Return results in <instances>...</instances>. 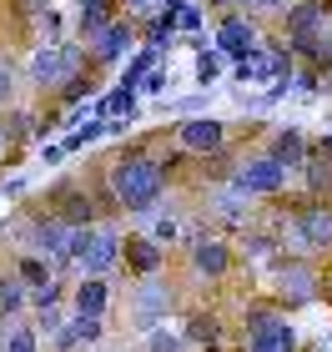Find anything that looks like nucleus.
Segmentation results:
<instances>
[{"mask_svg": "<svg viewBox=\"0 0 332 352\" xmlns=\"http://www.w3.org/2000/svg\"><path fill=\"white\" fill-rule=\"evenodd\" d=\"M292 227L307 252H332V206H297Z\"/></svg>", "mask_w": 332, "mask_h": 352, "instance_id": "nucleus-13", "label": "nucleus"}, {"mask_svg": "<svg viewBox=\"0 0 332 352\" xmlns=\"http://www.w3.org/2000/svg\"><path fill=\"white\" fill-rule=\"evenodd\" d=\"M171 287L166 282H156V277H146V282H136V297H131V322L141 327V332H151V327H162L166 322V312H171Z\"/></svg>", "mask_w": 332, "mask_h": 352, "instance_id": "nucleus-7", "label": "nucleus"}, {"mask_svg": "<svg viewBox=\"0 0 332 352\" xmlns=\"http://www.w3.org/2000/svg\"><path fill=\"white\" fill-rule=\"evenodd\" d=\"M146 71H156V51H141V56L131 60V66H126V81H121V91H131V86H136Z\"/></svg>", "mask_w": 332, "mask_h": 352, "instance_id": "nucleus-28", "label": "nucleus"}, {"mask_svg": "<svg viewBox=\"0 0 332 352\" xmlns=\"http://www.w3.org/2000/svg\"><path fill=\"white\" fill-rule=\"evenodd\" d=\"M217 41H221V51H227V56L247 60L252 51H257V25H252L247 15H227V21H221V30H217Z\"/></svg>", "mask_w": 332, "mask_h": 352, "instance_id": "nucleus-17", "label": "nucleus"}, {"mask_svg": "<svg viewBox=\"0 0 332 352\" xmlns=\"http://www.w3.org/2000/svg\"><path fill=\"white\" fill-rule=\"evenodd\" d=\"M272 162L282 166V171H292V166H302L307 162V136L297 131V126H282V131H272Z\"/></svg>", "mask_w": 332, "mask_h": 352, "instance_id": "nucleus-19", "label": "nucleus"}, {"mask_svg": "<svg viewBox=\"0 0 332 352\" xmlns=\"http://www.w3.org/2000/svg\"><path fill=\"white\" fill-rule=\"evenodd\" d=\"M166 191V166L146 151H126L111 166V201L121 212H151Z\"/></svg>", "mask_w": 332, "mask_h": 352, "instance_id": "nucleus-1", "label": "nucleus"}, {"mask_svg": "<svg viewBox=\"0 0 332 352\" xmlns=\"http://www.w3.org/2000/svg\"><path fill=\"white\" fill-rule=\"evenodd\" d=\"M101 338H106V322H101V317H66L60 332L51 338V347H56V352H81V347L101 342Z\"/></svg>", "mask_w": 332, "mask_h": 352, "instance_id": "nucleus-15", "label": "nucleus"}, {"mask_svg": "<svg viewBox=\"0 0 332 352\" xmlns=\"http://www.w3.org/2000/svg\"><path fill=\"white\" fill-rule=\"evenodd\" d=\"M81 51H76V45H66V41H45L36 56H30V81H36L41 91L51 86V91H60L71 81V76H81Z\"/></svg>", "mask_w": 332, "mask_h": 352, "instance_id": "nucleus-4", "label": "nucleus"}, {"mask_svg": "<svg viewBox=\"0 0 332 352\" xmlns=\"http://www.w3.org/2000/svg\"><path fill=\"white\" fill-rule=\"evenodd\" d=\"M197 25H201V10L197 6H181L177 10V30H197Z\"/></svg>", "mask_w": 332, "mask_h": 352, "instance_id": "nucleus-33", "label": "nucleus"}, {"mask_svg": "<svg viewBox=\"0 0 332 352\" xmlns=\"http://www.w3.org/2000/svg\"><path fill=\"white\" fill-rule=\"evenodd\" d=\"M116 262H121V236L116 232H101V227L71 232V267H81L86 277H106Z\"/></svg>", "mask_w": 332, "mask_h": 352, "instance_id": "nucleus-3", "label": "nucleus"}, {"mask_svg": "<svg viewBox=\"0 0 332 352\" xmlns=\"http://www.w3.org/2000/svg\"><path fill=\"white\" fill-rule=\"evenodd\" d=\"M15 282H21L25 292H30V287H45V282H51V267H45L41 257H21V262H15Z\"/></svg>", "mask_w": 332, "mask_h": 352, "instance_id": "nucleus-24", "label": "nucleus"}, {"mask_svg": "<svg viewBox=\"0 0 332 352\" xmlns=\"http://www.w3.org/2000/svg\"><path fill=\"white\" fill-rule=\"evenodd\" d=\"M131 41H136V30H131V21H111L96 41H86V56H91V66H111V60H121L126 51H131Z\"/></svg>", "mask_w": 332, "mask_h": 352, "instance_id": "nucleus-12", "label": "nucleus"}, {"mask_svg": "<svg viewBox=\"0 0 332 352\" xmlns=\"http://www.w3.org/2000/svg\"><path fill=\"white\" fill-rule=\"evenodd\" d=\"M86 6H116V0H81V10H86Z\"/></svg>", "mask_w": 332, "mask_h": 352, "instance_id": "nucleus-38", "label": "nucleus"}, {"mask_svg": "<svg viewBox=\"0 0 332 352\" xmlns=\"http://www.w3.org/2000/svg\"><path fill=\"white\" fill-rule=\"evenodd\" d=\"M242 327H247V352H297V327L272 307H247Z\"/></svg>", "mask_w": 332, "mask_h": 352, "instance_id": "nucleus-2", "label": "nucleus"}, {"mask_svg": "<svg viewBox=\"0 0 332 352\" xmlns=\"http://www.w3.org/2000/svg\"><path fill=\"white\" fill-rule=\"evenodd\" d=\"M217 212L236 221V217H242V212H247V206H242V191H236V186H232V191H217Z\"/></svg>", "mask_w": 332, "mask_h": 352, "instance_id": "nucleus-31", "label": "nucleus"}, {"mask_svg": "<svg viewBox=\"0 0 332 352\" xmlns=\"http://www.w3.org/2000/svg\"><path fill=\"white\" fill-rule=\"evenodd\" d=\"M0 352H41V338L30 322H15V327H0Z\"/></svg>", "mask_w": 332, "mask_h": 352, "instance_id": "nucleus-21", "label": "nucleus"}, {"mask_svg": "<svg viewBox=\"0 0 332 352\" xmlns=\"http://www.w3.org/2000/svg\"><path fill=\"white\" fill-rule=\"evenodd\" d=\"M221 141H227V126L212 121V116H186V121L177 126V146L192 151V156H212V151H221Z\"/></svg>", "mask_w": 332, "mask_h": 352, "instance_id": "nucleus-10", "label": "nucleus"}, {"mask_svg": "<svg viewBox=\"0 0 332 352\" xmlns=\"http://www.w3.org/2000/svg\"><path fill=\"white\" fill-rule=\"evenodd\" d=\"M171 36H177V15H156V21L146 25V41L151 45H166Z\"/></svg>", "mask_w": 332, "mask_h": 352, "instance_id": "nucleus-29", "label": "nucleus"}, {"mask_svg": "<svg viewBox=\"0 0 332 352\" xmlns=\"http://www.w3.org/2000/svg\"><path fill=\"white\" fill-rule=\"evenodd\" d=\"M212 6H217V0H212Z\"/></svg>", "mask_w": 332, "mask_h": 352, "instance_id": "nucleus-40", "label": "nucleus"}, {"mask_svg": "<svg viewBox=\"0 0 332 352\" xmlns=\"http://www.w3.org/2000/svg\"><path fill=\"white\" fill-rule=\"evenodd\" d=\"M146 352H181V332H171L166 322L146 332Z\"/></svg>", "mask_w": 332, "mask_h": 352, "instance_id": "nucleus-26", "label": "nucleus"}, {"mask_svg": "<svg viewBox=\"0 0 332 352\" xmlns=\"http://www.w3.org/2000/svg\"><path fill=\"white\" fill-rule=\"evenodd\" d=\"M297 56H307L312 66H327L332 71V30H322V36H312V41H302V45H292Z\"/></svg>", "mask_w": 332, "mask_h": 352, "instance_id": "nucleus-23", "label": "nucleus"}, {"mask_svg": "<svg viewBox=\"0 0 332 352\" xmlns=\"http://www.w3.org/2000/svg\"><path fill=\"white\" fill-rule=\"evenodd\" d=\"M96 111H101V116H126V121H131V116H136V96L116 86V91H111V96H106V101H101Z\"/></svg>", "mask_w": 332, "mask_h": 352, "instance_id": "nucleus-25", "label": "nucleus"}, {"mask_svg": "<svg viewBox=\"0 0 332 352\" xmlns=\"http://www.w3.org/2000/svg\"><path fill=\"white\" fill-rule=\"evenodd\" d=\"M327 0H297V6H287V15H282V30H287L292 45H302L312 36H322L327 30Z\"/></svg>", "mask_w": 332, "mask_h": 352, "instance_id": "nucleus-9", "label": "nucleus"}, {"mask_svg": "<svg viewBox=\"0 0 332 352\" xmlns=\"http://www.w3.org/2000/svg\"><path fill=\"white\" fill-rule=\"evenodd\" d=\"M5 151H10V141H5V131H0V162H5Z\"/></svg>", "mask_w": 332, "mask_h": 352, "instance_id": "nucleus-39", "label": "nucleus"}, {"mask_svg": "<svg viewBox=\"0 0 332 352\" xmlns=\"http://www.w3.org/2000/svg\"><path fill=\"white\" fill-rule=\"evenodd\" d=\"M217 71H221V60L201 51V60H197V81H201V86H207V81H217Z\"/></svg>", "mask_w": 332, "mask_h": 352, "instance_id": "nucleus-32", "label": "nucleus"}, {"mask_svg": "<svg viewBox=\"0 0 332 352\" xmlns=\"http://www.w3.org/2000/svg\"><path fill=\"white\" fill-rule=\"evenodd\" d=\"M232 186L242 191V197H277V191L287 186V171H282L267 151H247V156H236Z\"/></svg>", "mask_w": 332, "mask_h": 352, "instance_id": "nucleus-5", "label": "nucleus"}, {"mask_svg": "<svg viewBox=\"0 0 332 352\" xmlns=\"http://www.w3.org/2000/svg\"><path fill=\"white\" fill-rule=\"evenodd\" d=\"M111 10H116V6H86V10H81V21H76V25H81V41H96L101 30L116 21Z\"/></svg>", "mask_w": 332, "mask_h": 352, "instance_id": "nucleus-22", "label": "nucleus"}, {"mask_svg": "<svg viewBox=\"0 0 332 352\" xmlns=\"http://www.w3.org/2000/svg\"><path fill=\"white\" fill-rule=\"evenodd\" d=\"M60 322H66V307H41L30 327H36V338H41V332H45V338H56V332H60Z\"/></svg>", "mask_w": 332, "mask_h": 352, "instance_id": "nucleus-27", "label": "nucleus"}, {"mask_svg": "<svg viewBox=\"0 0 332 352\" xmlns=\"http://www.w3.org/2000/svg\"><path fill=\"white\" fill-rule=\"evenodd\" d=\"M312 297H318V272L307 262H287L277 272V302L282 307H307Z\"/></svg>", "mask_w": 332, "mask_h": 352, "instance_id": "nucleus-11", "label": "nucleus"}, {"mask_svg": "<svg viewBox=\"0 0 332 352\" xmlns=\"http://www.w3.org/2000/svg\"><path fill=\"white\" fill-rule=\"evenodd\" d=\"M111 312V282L106 277H86L71 287V317H101L106 322Z\"/></svg>", "mask_w": 332, "mask_h": 352, "instance_id": "nucleus-14", "label": "nucleus"}, {"mask_svg": "<svg viewBox=\"0 0 332 352\" xmlns=\"http://www.w3.org/2000/svg\"><path fill=\"white\" fill-rule=\"evenodd\" d=\"M91 91H96V81H91V76H71V81L60 86V101L76 106V101H81V96H91Z\"/></svg>", "mask_w": 332, "mask_h": 352, "instance_id": "nucleus-30", "label": "nucleus"}, {"mask_svg": "<svg viewBox=\"0 0 332 352\" xmlns=\"http://www.w3.org/2000/svg\"><path fill=\"white\" fill-rule=\"evenodd\" d=\"M318 297H327V307H332V277H327V282H318Z\"/></svg>", "mask_w": 332, "mask_h": 352, "instance_id": "nucleus-37", "label": "nucleus"}, {"mask_svg": "<svg viewBox=\"0 0 332 352\" xmlns=\"http://www.w3.org/2000/svg\"><path fill=\"white\" fill-rule=\"evenodd\" d=\"M257 6H267V10H287V6H297V0H257Z\"/></svg>", "mask_w": 332, "mask_h": 352, "instance_id": "nucleus-36", "label": "nucleus"}, {"mask_svg": "<svg viewBox=\"0 0 332 352\" xmlns=\"http://www.w3.org/2000/svg\"><path fill=\"white\" fill-rule=\"evenodd\" d=\"M186 257H192V272L207 277V282H221L232 272V247L221 242V236H207V232L186 236Z\"/></svg>", "mask_w": 332, "mask_h": 352, "instance_id": "nucleus-6", "label": "nucleus"}, {"mask_svg": "<svg viewBox=\"0 0 332 352\" xmlns=\"http://www.w3.org/2000/svg\"><path fill=\"white\" fill-rule=\"evenodd\" d=\"M217 338H221V317H217V312H192V317H186V332H181V342L212 347Z\"/></svg>", "mask_w": 332, "mask_h": 352, "instance_id": "nucleus-20", "label": "nucleus"}, {"mask_svg": "<svg viewBox=\"0 0 332 352\" xmlns=\"http://www.w3.org/2000/svg\"><path fill=\"white\" fill-rule=\"evenodd\" d=\"M121 257H126V267H131L141 282H146V277H156V272H162L166 252L156 247L151 236H126V242H121Z\"/></svg>", "mask_w": 332, "mask_h": 352, "instance_id": "nucleus-16", "label": "nucleus"}, {"mask_svg": "<svg viewBox=\"0 0 332 352\" xmlns=\"http://www.w3.org/2000/svg\"><path fill=\"white\" fill-rule=\"evenodd\" d=\"M141 86H146V91H162V86H166V71H146V81H141Z\"/></svg>", "mask_w": 332, "mask_h": 352, "instance_id": "nucleus-35", "label": "nucleus"}, {"mask_svg": "<svg viewBox=\"0 0 332 352\" xmlns=\"http://www.w3.org/2000/svg\"><path fill=\"white\" fill-rule=\"evenodd\" d=\"M56 201H66V206L56 212V221H66L71 232H86L91 221H96V206H91V197H86L81 186H60V191H56Z\"/></svg>", "mask_w": 332, "mask_h": 352, "instance_id": "nucleus-18", "label": "nucleus"}, {"mask_svg": "<svg viewBox=\"0 0 332 352\" xmlns=\"http://www.w3.org/2000/svg\"><path fill=\"white\" fill-rule=\"evenodd\" d=\"M10 91H15V81H10V71H5V66H0V106H5V101H10Z\"/></svg>", "mask_w": 332, "mask_h": 352, "instance_id": "nucleus-34", "label": "nucleus"}, {"mask_svg": "<svg viewBox=\"0 0 332 352\" xmlns=\"http://www.w3.org/2000/svg\"><path fill=\"white\" fill-rule=\"evenodd\" d=\"M30 242H36V257L45 267H71V227L56 217H45L30 227Z\"/></svg>", "mask_w": 332, "mask_h": 352, "instance_id": "nucleus-8", "label": "nucleus"}]
</instances>
